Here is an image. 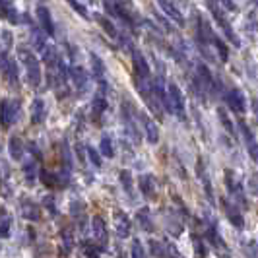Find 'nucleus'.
<instances>
[{"instance_id":"nucleus-1","label":"nucleus","mask_w":258,"mask_h":258,"mask_svg":"<svg viewBox=\"0 0 258 258\" xmlns=\"http://www.w3.org/2000/svg\"><path fill=\"white\" fill-rule=\"evenodd\" d=\"M18 58L22 60V64L26 66L27 84L31 88H39V84L43 80V74H41V64H39L37 56L29 51V49H26V47H20L18 49Z\"/></svg>"},{"instance_id":"nucleus-18","label":"nucleus","mask_w":258,"mask_h":258,"mask_svg":"<svg viewBox=\"0 0 258 258\" xmlns=\"http://www.w3.org/2000/svg\"><path fill=\"white\" fill-rule=\"evenodd\" d=\"M2 72L6 80L12 84V86H18V66H16V60L14 58H8L6 52H2Z\"/></svg>"},{"instance_id":"nucleus-19","label":"nucleus","mask_w":258,"mask_h":258,"mask_svg":"<svg viewBox=\"0 0 258 258\" xmlns=\"http://www.w3.org/2000/svg\"><path fill=\"white\" fill-rule=\"evenodd\" d=\"M157 4L161 6V10L167 14V18H171L175 24H179V26H184V18H182L181 10L173 4V0H157Z\"/></svg>"},{"instance_id":"nucleus-22","label":"nucleus","mask_w":258,"mask_h":258,"mask_svg":"<svg viewBox=\"0 0 258 258\" xmlns=\"http://www.w3.org/2000/svg\"><path fill=\"white\" fill-rule=\"evenodd\" d=\"M45 118H47V105L43 99H33V103H31V122L33 124H41V122H45Z\"/></svg>"},{"instance_id":"nucleus-12","label":"nucleus","mask_w":258,"mask_h":258,"mask_svg":"<svg viewBox=\"0 0 258 258\" xmlns=\"http://www.w3.org/2000/svg\"><path fill=\"white\" fill-rule=\"evenodd\" d=\"M225 186H227V192L231 194V198H237L239 200V204H243V206H246V200H245V194H243V184L241 182L235 181V177H233V173L227 169L225 171Z\"/></svg>"},{"instance_id":"nucleus-6","label":"nucleus","mask_w":258,"mask_h":258,"mask_svg":"<svg viewBox=\"0 0 258 258\" xmlns=\"http://www.w3.org/2000/svg\"><path fill=\"white\" fill-rule=\"evenodd\" d=\"M132 68H134V78L144 80V82H150L152 70H150L148 60L144 58V54L140 51H132Z\"/></svg>"},{"instance_id":"nucleus-5","label":"nucleus","mask_w":258,"mask_h":258,"mask_svg":"<svg viewBox=\"0 0 258 258\" xmlns=\"http://www.w3.org/2000/svg\"><path fill=\"white\" fill-rule=\"evenodd\" d=\"M91 231H93V239H95V243L97 246L105 250L107 245H109V233H107V223L101 216H93V220H91Z\"/></svg>"},{"instance_id":"nucleus-45","label":"nucleus","mask_w":258,"mask_h":258,"mask_svg":"<svg viewBox=\"0 0 258 258\" xmlns=\"http://www.w3.org/2000/svg\"><path fill=\"white\" fill-rule=\"evenodd\" d=\"M88 157H90V161L95 165V167H101L103 165V161H101V155L97 150H93V148H88Z\"/></svg>"},{"instance_id":"nucleus-51","label":"nucleus","mask_w":258,"mask_h":258,"mask_svg":"<svg viewBox=\"0 0 258 258\" xmlns=\"http://www.w3.org/2000/svg\"><path fill=\"white\" fill-rule=\"evenodd\" d=\"M254 2H256V4H258V0H254Z\"/></svg>"},{"instance_id":"nucleus-17","label":"nucleus","mask_w":258,"mask_h":258,"mask_svg":"<svg viewBox=\"0 0 258 258\" xmlns=\"http://www.w3.org/2000/svg\"><path fill=\"white\" fill-rule=\"evenodd\" d=\"M70 80H72V84L76 86V90L80 91V93L88 90L90 76L86 74V70H84L82 66H72V68H70Z\"/></svg>"},{"instance_id":"nucleus-14","label":"nucleus","mask_w":258,"mask_h":258,"mask_svg":"<svg viewBox=\"0 0 258 258\" xmlns=\"http://www.w3.org/2000/svg\"><path fill=\"white\" fill-rule=\"evenodd\" d=\"M35 14H37V20H39V26H41V29H43L47 35H51V37H52V35H54V22H52L49 8H47V6H37Z\"/></svg>"},{"instance_id":"nucleus-26","label":"nucleus","mask_w":258,"mask_h":258,"mask_svg":"<svg viewBox=\"0 0 258 258\" xmlns=\"http://www.w3.org/2000/svg\"><path fill=\"white\" fill-rule=\"evenodd\" d=\"M196 171H198V177H202V182H204V190H206L208 198L214 202V192H212V181H210V177H208L206 173V167H204V161L202 159H198V163H196Z\"/></svg>"},{"instance_id":"nucleus-15","label":"nucleus","mask_w":258,"mask_h":258,"mask_svg":"<svg viewBox=\"0 0 258 258\" xmlns=\"http://www.w3.org/2000/svg\"><path fill=\"white\" fill-rule=\"evenodd\" d=\"M239 130H241V134H243V140H245V144L248 146V154H250V157H252V159L258 163V144L254 142L252 130L246 126L245 120H239Z\"/></svg>"},{"instance_id":"nucleus-37","label":"nucleus","mask_w":258,"mask_h":258,"mask_svg":"<svg viewBox=\"0 0 258 258\" xmlns=\"http://www.w3.org/2000/svg\"><path fill=\"white\" fill-rule=\"evenodd\" d=\"M118 179H120V184H122V188L126 190V192L132 196L134 190H132V186H134V181H132V175H130L128 169H122L120 173H118Z\"/></svg>"},{"instance_id":"nucleus-11","label":"nucleus","mask_w":258,"mask_h":258,"mask_svg":"<svg viewBox=\"0 0 258 258\" xmlns=\"http://www.w3.org/2000/svg\"><path fill=\"white\" fill-rule=\"evenodd\" d=\"M120 115H122V120H124L126 132L132 136L134 142H138V140H140V134H138V128H136V124H134V111H132V105L124 101V103H122V109H120Z\"/></svg>"},{"instance_id":"nucleus-28","label":"nucleus","mask_w":258,"mask_h":258,"mask_svg":"<svg viewBox=\"0 0 258 258\" xmlns=\"http://www.w3.org/2000/svg\"><path fill=\"white\" fill-rule=\"evenodd\" d=\"M107 99H105V95L103 93H95V97L91 99V111H93V115L95 116H99V115H103L105 111H107Z\"/></svg>"},{"instance_id":"nucleus-41","label":"nucleus","mask_w":258,"mask_h":258,"mask_svg":"<svg viewBox=\"0 0 258 258\" xmlns=\"http://www.w3.org/2000/svg\"><path fill=\"white\" fill-rule=\"evenodd\" d=\"M212 45L216 47V51L220 52V58H221V62H227V47H225V43L221 41L218 35L214 37V41H212Z\"/></svg>"},{"instance_id":"nucleus-23","label":"nucleus","mask_w":258,"mask_h":258,"mask_svg":"<svg viewBox=\"0 0 258 258\" xmlns=\"http://www.w3.org/2000/svg\"><path fill=\"white\" fill-rule=\"evenodd\" d=\"M138 188L142 190V194L146 198H152L155 194V179L154 175H150V173H144L138 177Z\"/></svg>"},{"instance_id":"nucleus-33","label":"nucleus","mask_w":258,"mask_h":258,"mask_svg":"<svg viewBox=\"0 0 258 258\" xmlns=\"http://www.w3.org/2000/svg\"><path fill=\"white\" fill-rule=\"evenodd\" d=\"M95 20H97V24L101 26V29H103L109 37H118V31H116V27L113 26L111 20H107L105 16H95Z\"/></svg>"},{"instance_id":"nucleus-29","label":"nucleus","mask_w":258,"mask_h":258,"mask_svg":"<svg viewBox=\"0 0 258 258\" xmlns=\"http://www.w3.org/2000/svg\"><path fill=\"white\" fill-rule=\"evenodd\" d=\"M41 56H43V62L49 66V68H52L54 64H58V54H56V49L52 47V45H47L43 51H41Z\"/></svg>"},{"instance_id":"nucleus-2","label":"nucleus","mask_w":258,"mask_h":258,"mask_svg":"<svg viewBox=\"0 0 258 258\" xmlns=\"http://www.w3.org/2000/svg\"><path fill=\"white\" fill-rule=\"evenodd\" d=\"M208 8H210V12H212V18L216 20V24L223 29V33H225L227 39L233 43V47H237V49H239V47H241V39L237 37V33H235V29L231 27V24L227 22V18L221 14V10L218 8V6H214V2H212V0H208Z\"/></svg>"},{"instance_id":"nucleus-20","label":"nucleus","mask_w":258,"mask_h":258,"mask_svg":"<svg viewBox=\"0 0 258 258\" xmlns=\"http://www.w3.org/2000/svg\"><path fill=\"white\" fill-rule=\"evenodd\" d=\"M74 245H76V241H74V231H72V227H62V231H60V252L68 256L72 250H74Z\"/></svg>"},{"instance_id":"nucleus-52","label":"nucleus","mask_w":258,"mask_h":258,"mask_svg":"<svg viewBox=\"0 0 258 258\" xmlns=\"http://www.w3.org/2000/svg\"><path fill=\"white\" fill-rule=\"evenodd\" d=\"M126 2H128V0H126Z\"/></svg>"},{"instance_id":"nucleus-16","label":"nucleus","mask_w":258,"mask_h":258,"mask_svg":"<svg viewBox=\"0 0 258 258\" xmlns=\"http://www.w3.org/2000/svg\"><path fill=\"white\" fill-rule=\"evenodd\" d=\"M20 212H22V216L29 221L41 220V208H39L31 198H24V200L20 202Z\"/></svg>"},{"instance_id":"nucleus-46","label":"nucleus","mask_w":258,"mask_h":258,"mask_svg":"<svg viewBox=\"0 0 258 258\" xmlns=\"http://www.w3.org/2000/svg\"><path fill=\"white\" fill-rule=\"evenodd\" d=\"M43 206L49 210L51 216H56V206H54V198L52 196H45L43 198Z\"/></svg>"},{"instance_id":"nucleus-36","label":"nucleus","mask_w":258,"mask_h":258,"mask_svg":"<svg viewBox=\"0 0 258 258\" xmlns=\"http://www.w3.org/2000/svg\"><path fill=\"white\" fill-rule=\"evenodd\" d=\"M31 37H33V47L37 49L39 52L43 51L49 43L45 41V31L43 29H37V27H33V31H31Z\"/></svg>"},{"instance_id":"nucleus-31","label":"nucleus","mask_w":258,"mask_h":258,"mask_svg":"<svg viewBox=\"0 0 258 258\" xmlns=\"http://www.w3.org/2000/svg\"><path fill=\"white\" fill-rule=\"evenodd\" d=\"M90 58H91V70H93V76L97 80H105V64L103 60L95 54V52H90Z\"/></svg>"},{"instance_id":"nucleus-44","label":"nucleus","mask_w":258,"mask_h":258,"mask_svg":"<svg viewBox=\"0 0 258 258\" xmlns=\"http://www.w3.org/2000/svg\"><path fill=\"white\" fill-rule=\"evenodd\" d=\"M0 231H2V239L10 237V218H8L6 210H2V227H0Z\"/></svg>"},{"instance_id":"nucleus-40","label":"nucleus","mask_w":258,"mask_h":258,"mask_svg":"<svg viewBox=\"0 0 258 258\" xmlns=\"http://www.w3.org/2000/svg\"><path fill=\"white\" fill-rule=\"evenodd\" d=\"M130 258H148L146 256V250H144L142 243L138 239L132 241V246H130Z\"/></svg>"},{"instance_id":"nucleus-7","label":"nucleus","mask_w":258,"mask_h":258,"mask_svg":"<svg viewBox=\"0 0 258 258\" xmlns=\"http://www.w3.org/2000/svg\"><path fill=\"white\" fill-rule=\"evenodd\" d=\"M225 103H227V107L231 109L233 113H245L246 111V101H245V97H243V93L237 90V88H231V90H227L225 91Z\"/></svg>"},{"instance_id":"nucleus-35","label":"nucleus","mask_w":258,"mask_h":258,"mask_svg":"<svg viewBox=\"0 0 258 258\" xmlns=\"http://www.w3.org/2000/svg\"><path fill=\"white\" fill-rule=\"evenodd\" d=\"M2 14H4V20H8L10 24H18V22H20L18 10L10 6V2H8V0H2Z\"/></svg>"},{"instance_id":"nucleus-13","label":"nucleus","mask_w":258,"mask_h":258,"mask_svg":"<svg viewBox=\"0 0 258 258\" xmlns=\"http://www.w3.org/2000/svg\"><path fill=\"white\" fill-rule=\"evenodd\" d=\"M113 221H115L116 235H118L120 239H126V237L130 235V229H132V223H130L128 214L122 212V210H116L115 216H113Z\"/></svg>"},{"instance_id":"nucleus-39","label":"nucleus","mask_w":258,"mask_h":258,"mask_svg":"<svg viewBox=\"0 0 258 258\" xmlns=\"http://www.w3.org/2000/svg\"><path fill=\"white\" fill-rule=\"evenodd\" d=\"M192 246H194V254H196V258L208 256V248H206V245H204V241H202L198 235H194V233H192Z\"/></svg>"},{"instance_id":"nucleus-42","label":"nucleus","mask_w":258,"mask_h":258,"mask_svg":"<svg viewBox=\"0 0 258 258\" xmlns=\"http://www.w3.org/2000/svg\"><path fill=\"white\" fill-rule=\"evenodd\" d=\"M66 2H68V4H70V8H72V10H76V12L80 14V16L84 18V20H90L88 8H86V6H84V4L80 2V0H66Z\"/></svg>"},{"instance_id":"nucleus-8","label":"nucleus","mask_w":258,"mask_h":258,"mask_svg":"<svg viewBox=\"0 0 258 258\" xmlns=\"http://www.w3.org/2000/svg\"><path fill=\"white\" fill-rule=\"evenodd\" d=\"M105 8H107V14H111L113 18H118L120 22H124V24H128V26L134 24V22H132V16H130L128 10L122 6L120 0H105Z\"/></svg>"},{"instance_id":"nucleus-32","label":"nucleus","mask_w":258,"mask_h":258,"mask_svg":"<svg viewBox=\"0 0 258 258\" xmlns=\"http://www.w3.org/2000/svg\"><path fill=\"white\" fill-rule=\"evenodd\" d=\"M99 150L105 157H115V144H113V138L109 134H103L101 136V142H99Z\"/></svg>"},{"instance_id":"nucleus-9","label":"nucleus","mask_w":258,"mask_h":258,"mask_svg":"<svg viewBox=\"0 0 258 258\" xmlns=\"http://www.w3.org/2000/svg\"><path fill=\"white\" fill-rule=\"evenodd\" d=\"M18 113H20V103L4 99L2 101V128L6 130L10 124H14L16 118H18Z\"/></svg>"},{"instance_id":"nucleus-34","label":"nucleus","mask_w":258,"mask_h":258,"mask_svg":"<svg viewBox=\"0 0 258 258\" xmlns=\"http://www.w3.org/2000/svg\"><path fill=\"white\" fill-rule=\"evenodd\" d=\"M24 175H26V181L29 186H33L37 181V173H35V159H29L24 163Z\"/></svg>"},{"instance_id":"nucleus-48","label":"nucleus","mask_w":258,"mask_h":258,"mask_svg":"<svg viewBox=\"0 0 258 258\" xmlns=\"http://www.w3.org/2000/svg\"><path fill=\"white\" fill-rule=\"evenodd\" d=\"M29 152H31V155H33L35 161H41V152H39V148L33 142L29 144Z\"/></svg>"},{"instance_id":"nucleus-27","label":"nucleus","mask_w":258,"mask_h":258,"mask_svg":"<svg viewBox=\"0 0 258 258\" xmlns=\"http://www.w3.org/2000/svg\"><path fill=\"white\" fill-rule=\"evenodd\" d=\"M136 218H138V223H140V227H142L144 231L146 233L154 231V221L150 218V210L148 208H140L138 214H136Z\"/></svg>"},{"instance_id":"nucleus-47","label":"nucleus","mask_w":258,"mask_h":258,"mask_svg":"<svg viewBox=\"0 0 258 258\" xmlns=\"http://www.w3.org/2000/svg\"><path fill=\"white\" fill-rule=\"evenodd\" d=\"M214 2V0H212ZM216 4H221L225 10H229V12H235L237 10V4L233 2V0H216Z\"/></svg>"},{"instance_id":"nucleus-49","label":"nucleus","mask_w":258,"mask_h":258,"mask_svg":"<svg viewBox=\"0 0 258 258\" xmlns=\"http://www.w3.org/2000/svg\"><path fill=\"white\" fill-rule=\"evenodd\" d=\"M248 254H250L252 258H258V245L256 243H250V245H248Z\"/></svg>"},{"instance_id":"nucleus-25","label":"nucleus","mask_w":258,"mask_h":258,"mask_svg":"<svg viewBox=\"0 0 258 258\" xmlns=\"http://www.w3.org/2000/svg\"><path fill=\"white\" fill-rule=\"evenodd\" d=\"M39 179H41V182H43L47 188H56V186H60V177L51 173L49 169H45V167L39 171Z\"/></svg>"},{"instance_id":"nucleus-3","label":"nucleus","mask_w":258,"mask_h":258,"mask_svg":"<svg viewBox=\"0 0 258 258\" xmlns=\"http://www.w3.org/2000/svg\"><path fill=\"white\" fill-rule=\"evenodd\" d=\"M167 95H169V113L177 115L181 120L186 118V113H184V97H182V91L179 90L177 84H167Z\"/></svg>"},{"instance_id":"nucleus-4","label":"nucleus","mask_w":258,"mask_h":258,"mask_svg":"<svg viewBox=\"0 0 258 258\" xmlns=\"http://www.w3.org/2000/svg\"><path fill=\"white\" fill-rule=\"evenodd\" d=\"M206 239L208 243L214 246V250H216V254L220 258H231V250H229V246L225 245V241L221 239L220 231H218V227L210 221L206 227Z\"/></svg>"},{"instance_id":"nucleus-38","label":"nucleus","mask_w":258,"mask_h":258,"mask_svg":"<svg viewBox=\"0 0 258 258\" xmlns=\"http://www.w3.org/2000/svg\"><path fill=\"white\" fill-rule=\"evenodd\" d=\"M82 250L88 258H99V252H101L97 243H91V241H82Z\"/></svg>"},{"instance_id":"nucleus-10","label":"nucleus","mask_w":258,"mask_h":258,"mask_svg":"<svg viewBox=\"0 0 258 258\" xmlns=\"http://www.w3.org/2000/svg\"><path fill=\"white\" fill-rule=\"evenodd\" d=\"M221 206L225 210V216H227V220L231 221V225H235L237 229L245 227V218H243V214L239 212V208L235 206L233 202H229L227 198H221Z\"/></svg>"},{"instance_id":"nucleus-21","label":"nucleus","mask_w":258,"mask_h":258,"mask_svg":"<svg viewBox=\"0 0 258 258\" xmlns=\"http://www.w3.org/2000/svg\"><path fill=\"white\" fill-rule=\"evenodd\" d=\"M140 118H142V124H144V130H146V138H148V142L157 144L159 142V128H157V124H155L148 115H144V113L140 115Z\"/></svg>"},{"instance_id":"nucleus-50","label":"nucleus","mask_w":258,"mask_h":258,"mask_svg":"<svg viewBox=\"0 0 258 258\" xmlns=\"http://www.w3.org/2000/svg\"><path fill=\"white\" fill-rule=\"evenodd\" d=\"M254 111H256V116H258V103H254Z\"/></svg>"},{"instance_id":"nucleus-43","label":"nucleus","mask_w":258,"mask_h":258,"mask_svg":"<svg viewBox=\"0 0 258 258\" xmlns=\"http://www.w3.org/2000/svg\"><path fill=\"white\" fill-rule=\"evenodd\" d=\"M218 115H220V120H221V124H223V128L227 130V132H235V128H233V122H231V118L227 116V111L223 109V107H220L218 109Z\"/></svg>"},{"instance_id":"nucleus-30","label":"nucleus","mask_w":258,"mask_h":258,"mask_svg":"<svg viewBox=\"0 0 258 258\" xmlns=\"http://www.w3.org/2000/svg\"><path fill=\"white\" fill-rule=\"evenodd\" d=\"M8 150H10V155H12V159H16V161L24 157V144H22V140H20L18 136H12V138H10Z\"/></svg>"},{"instance_id":"nucleus-24","label":"nucleus","mask_w":258,"mask_h":258,"mask_svg":"<svg viewBox=\"0 0 258 258\" xmlns=\"http://www.w3.org/2000/svg\"><path fill=\"white\" fill-rule=\"evenodd\" d=\"M70 210H72V214H74V218L78 220V225H80V229L86 233L88 231V214H86V206L82 204V202H72L70 204Z\"/></svg>"}]
</instances>
